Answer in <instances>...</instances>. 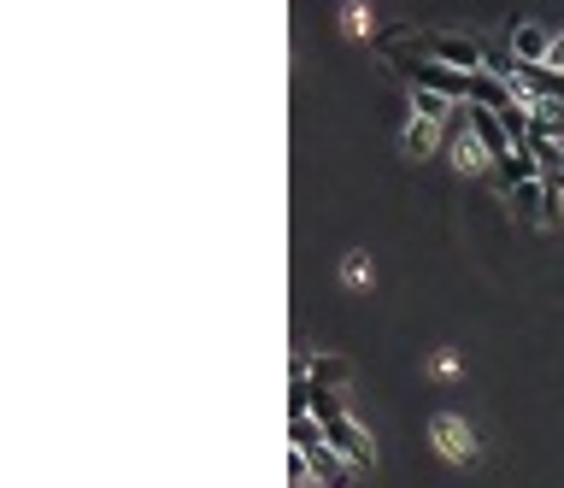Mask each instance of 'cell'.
<instances>
[{"label":"cell","mask_w":564,"mask_h":488,"mask_svg":"<svg viewBox=\"0 0 564 488\" xmlns=\"http://www.w3.org/2000/svg\"><path fill=\"white\" fill-rule=\"evenodd\" d=\"M436 141H441V124L436 118H412L406 124V153H412V160H429V153H436Z\"/></svg>","instance_id":"obj_9"},{"label":"cell","mask_w":564,"mask_h":488,"mask_svg":"<svg viewBox=\"0 0 564 488\" xmlns=\"http://www.w3.org/2000/svg\"><path fill=\"white\" fill-rule=\"evenodd\" d=\"M341 30H347V36H371V41H376V12L365 7V0H347V7H341Z\"/></svg>","instance_id":"obj_11"},{"label":"cell","mask_w":564,"mask_h":488,"mask_svg":"<svg viewBox=\"0 0 564 488\" xmlns=\"http://www.w3.org/2000/svg\"><path fill=\"white\" fill-rule=\"evenodd\" d=\"M341 283H353V289H365V283H371V260H365V253H347V260H341Z\"/></svg>","instance_id":"obj_13"},{"label":"cell","mask_w":564,"mask_h":488,"mask_svg":"<svg viewBox=\"0 0 564 488\" xmlns=\"http://www.w3.org/2000/svg\"><path fill=\"white\" fill-rule=\"evenodd\" d=\"M512 53H517V60H524V65H547V53H553V30H547V24H517V30H512Z\"/></svg>","instance_id":"obj_6"},{"label":"cell","mask_w":564,"mask_h":488,"mask_svg":"<svg viewBox=\"0 0 564 488\" xmlns=\"http://www.w3.org/2000/svg\"><path fill=\"white\" fill-rule=\"evenodd\" d=\"M453 165H459V171H482V165H488V148L476 141V130H471V124H465V136L453 141Z\"/></svg>","instance_id":"obj_10"},{"label":"cell","mask_w":564,"mask_h":488,"mask_svg":"<svg viewBox=\"0 0 564 488\" xmlns=\"http://www.w3.org/2000/svg\"><path fill=\"white\" fill-rule=\"evenodd\" d=\"M535 177H541V160H535V148H517L512 160L500 165V189H505V195H512L517 183H535Z\"/></svg>","instance_id":"obj_7"},{"label":"cell","mask_w":564,"mask_h":488,"mask_svg":"<svg viewBox=\"0 0 564 488\" xmlns=\"http://www.w3.org/2000/svg\"><path fill=\"white\" fill-rule=\"evenodd\" d=\"M288 448H294L300 459L312 465V477L324 483V488H347V459L329 448V436H324V424L312 418V412H300V418H288Z\"/></svg>","instance_id":"obj_1"},{"label":"cell","mask_w":564,"mask_h":488,"mask_svg":"<svg viewBox=\"0 0 564 488\" xmlns=\"http://www.w3.org/2000/svg\"><path fill=\"white\" fill-rule=\"evenodd\" d=\"M517 100V89L505 77H494V71H471V95H465V107H512Z\"/></svg>","instance_id":"obj_5"},{"label":"cell","mask_w":564,"mask_h":488,"mask_svg":"<svg viewBox=\"0 0 564 488\" xmlns=\"http://www.w3.org/2000/svg\"><path fill=\"white\" fill-rule=\"evenodd\" d=\"M417 53L424 60H441L453 71H488V48L476 36H453V30H424V41H417Z\"/></svg>","instance_id":"obj_2"},{"label":"cell","mask_w":564,"mask_h":488,"mask_svg":"<svg viewBox=\"0 0 564 488\" xmlns=\"http://www.w3.org/2000/svg\"><path fill=\"white\" fill-rule=\"evenodd\" d=\"M429 436H436L441 459H453V465H476V453H482L476 429L465 418H453V412H436V418H429Z\"/></svg>","instance_id":"obj_4"},{"label":"cell","mask_w":564,"mask_h":488,"mask_svg":"<svg viewBox=\"0 0 564 488\" xmlns=\"http://www.w3.org/2000/svg\"><path fill=\"white\" fill-rule=\"evenodd\" d=\"M412 107H417V118H447L453 112V95H436V89H412Z\"/></svg>","instance_id":"obj_12"},{"label":"cell","mask_w":564,"mask_h":488,"mask_svg":"<svg viewBox=\"0 0 564 488\" xmlns=\"http://www.w3.org/2000/svg\"><path fill=\"white\" fill-rule=\"evenodd\" d=\"M288 377H306L317 383V389H347L353 383V359H341V353H294L288 359Z\"/></svg>","instance_id":"obj_3"},{"label":"cell","mask_w":564,"mask_h":488,"mask_svg":"<svg viewBox=\"0 0 564 488\" xmlns=\"http://www.w3.org/2000/svg\"><path fill=\"white\" fill-rule=\"evenodd\" d=\"M512 207H517V218H547V177L517 183V189H512Z\"/></svg>","instance_id":"obj_8"}]
</instances>
